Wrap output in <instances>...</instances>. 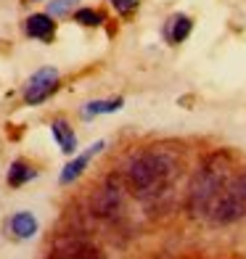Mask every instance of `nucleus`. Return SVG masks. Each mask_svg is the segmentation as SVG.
Instances as JSON below:
<instances>
[{
	"instance_id": "423d86ee",
	"label": "nucleus",
	"mask_w": 246,
	"mask_h": 259,
	"mask_svg": "<svg viewBox=\"0 0 246 259\" xmlns=\"http://www.w3.org/2000/svg\"><path fill=\"white\" fill-rule=\"evenodd\" d=\"M101 251L96 249V246H90L88 241H82V238H64V241H58L56 246V251L51 259H101L98 256Z\"/></svg>"
},
{
	"instance_id": "4468645a",
	"label": "nucleus",
	"mask_w": 246,
	"mask_h": 259,
	"mask_svg": "<svg viewBox=\"0 0 246 259\" xmlns=\"http://www.w3.org/2000/svg\"><path fill=\"white\" fill-rule=\"evenodd\" d=\"M74 19L79 21V24H85V27H98L101 21H103V14L101 11H93V8H79Z\"/></svg>"
},
{
	"instance_id": "9b49d317",
	"label": "nucleus",
	"mask_w": 246,
	"mask_h": 259,
	"mask_svg": "<svg viewBox=\"0 0 246 259\" xmlns=\"http://www.w3.org/2000/svg\"><path fill=\"white\" fill-rule=\"evenodd\" d=\"M191 34V19L188 16H175L167 24V37L172 42H183Z\"/></svg>"
},
{
	"instance_id": "f257e3e1",
	"label": "nucleus",
	"mask_w": 246,
	"mask_h": 259,
	"mask_svg": "<svg viewBox=\"0 0 246 259\" xmlns=\"http://www.w3.org/2000/svg\"><path fill=\"white\" fill-rule=\"evenodd\" d=\"M175 175H178V156L167 148L146 151L130 161L127 167V183H130L133 193L138 198H156L161 191L172 185Z\"/></svg>"
},
{
	"instance_id": "1a4fd4ad",
	"label": "nucleus",
	"mask_w": 246,
	"mask_h": 259,
	"mask_svg": "<svg viewBox=\"0 0 246 259\" xmlns=\"http://www.w3.org/2000/svg\"><path fill=\"white\" fill-rule=\"evenodd\" d=\"M51 130H53V135H56V140H58V146H61L64 154H74L77 151V138L72 133V127H69L64 119H56L51 124Z\"/></svg>"
},
{
	"instance_id": "ddd939ff",
	"label": "nucleus",
	"mask_w": 246,
	"mask_h": 259,
	"mask_svg": "<svg viewBox=\"0 0 246 259\" xmlns=\"http://www.w3.org/2000/svg\"><path fill=\"white\" fill-rule=\"evenodd\" d=\"M116 109H122V98H111V101H93L85 106V116H96V114H111Z\"/></svg>"
},
{
	"instance_id": "f8f14e48",
	"label": "nucleus",
	"mask_w": 246,
	"mask_h": 259,
	"mask_svg": "<svg viewBox=\"0 0 246 259\" xmlns=\"http://www.w3.org/2000/svg\"><path fill=\"white\" fill-rule=\"evenodd\" d=\"M32 178H34V169L27 167L24 161H14V164H11V169H8V185L19 188V185H24Z\"/></svg>"
},
{
	"instance_id": "f03ea898",
	"label": "nucleus",
	"mask_w": 246,
	"mask_h": 259,
	"mask_svg": "<svg viewBox=\"0 0 246 259\" xmlns=\"http://www.w3.org/2000/svg\"><path fill=\"white\" fill-rule=\"evenodd\" d=\"M230 180V161L225 154L209 156L201 169L193 175L191 188H188V209L193 217H212V209L217 198L222 196L225 185Z\"/></svg>"
},
{
	"instance_id": "20e7f679",
	"label": "nucleus",
	"mask_w": 246,
	"mask_h": 259,
	"mask_svg": "<svg viewBox=\"0 0 246 259\" xmlns=\"http://www.w3.org/2000/svg\"><path fill=\"white\" fill-rule=\"evenodd\" d=\"M125 206V193H122V180L111 175V178L103 183V188L93 196V214H98L103 220H114L122 214Z\"/></svg>"
},
{
	"instance_id": "2eb2a0df",
	"label": "nucleus",
	"mask_w": 246,
	"mask_h": 259,
	"mask_svg": "<svg viewBox=\"0 0 246 259\" xmlns=\"http://www.w3.org/2000/svg\"><path fill=\"white\" fill-rule=\"evenodd\" d=\"M74 6H77V0H51L48 14H51V16H64V14H69Z\"/></svg>"
},
{
	"instance_id": "9d476101",
	"label": "nucleus",
	"mask_w": 246,
	"mask_h": 259,
	"mask_svg": "<svg viewBox=\"0 0 246 259\" xmlns=\"http://www.w3.org/2000/svg\"><path fill=\"white\" fill-rule=\"evenodd\" d=\"M11 228H14V233L19 238H32V235L37 233V220H34L29 211H19V214H14V220H11Z\"/></svg>"
},
{
	"instance_id": "7ed1b4c3",
	"label": "nucleus",
	"mask_w": 246,
	"mask_h": 259,
	"mask_svg": "<svg viewBox=\"0 0 246 259\" xmlns=\"http://www.w3.org/2000/svg\"><path fill=\"white\" fill-rule=\"evenodd\" d=\"M243 214H246V169L228 180L225 191L217 198L209 220H212L215 225H230V222L241 220Z\"/></svg>"
},
{
	"instance_id": "6e6552de",
	"label": "nucleus",
	"mask_w": 246,
	"mask_h": 259,
	"mask_svg": "<svg viewBox=\"0 0 246 259\" xmlns=\"http://www.w3.org/2000/svg\"><path fill=\"white\" fill-rule=\"evenodd\" d=\"M24 29H27L29 37H37V40H51V37H53V29H56V24H53V16H51V14H34V16H29V19H27Z\"/></svg>"
},
{
	"instance_id": "0eeeda50",
	"label": "nucleus",
	"mask_w": 246,
	"mask_h": 259,
	"mask_svg": "<svg viewBox=\"0 0 246 259\" xmlns=\"http://www.w3.org/2000/svg\"><path fill=\"white\" fill-rule=\"evenodd\" d=\"M103 146H106V143H103V140H98V143H93L88 151H85V154H79L74 161H69L66 164V167H64V172H61V183L66 185V183H72V180H77L79 178V175L82 172H85V167H88V161L93 159V156H96V154H101V151H103Z\"/></svg>"
},
{
	"instance_id": "39448f33",
	"label": "nucleus",
	"mask_w": 246,
	"mask_h": 259,
	"mask_svg": "<svg viewBox=\"0 0 246 259\" xmlns=\"http://www.w3.org/2000/svg\"><path fill=\"white\" fill-rule=\"evenodd\" d=\"M56 88H58V72H56V69H51V66H45V69H40V72H34L29 77L27 90H24V101L29 106L43 103Z\"/></svg>"
},
{
	"instance_id": "dca6fc26",
	"label": "nucleus",
	"mask_w": 246,
	"mask_h": 259,
	"mask_svg": "<svg viewBox=\"0 0 246 259\" xmlns=\"http://www.w3.org/2000/svg\"><path fill=\"white\" fill-rule=\"evenodd\" d=\"M114 3V8L119 11V14H130V11L138 6V0H111Z\"/></svg>"
}]
</instances>
